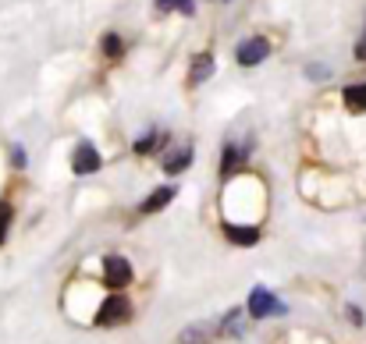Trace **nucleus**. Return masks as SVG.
Here are the masks:
<instances>
[{
    "instance_id": "1",
    "label": "nucleus",
    "mask_w": 366,
    "mask_h": 344,
    "mask_svg": "<svg viewBox=\"0 0 366 344\" xmlns=\"http://www.w3.org/2000/svg\"><path fill=\"white\" fill-rule=\"evenodd\" d=\"M132 320V302L124 298V295H107L104 302H100V309H97V327H122Z\"/></svg>"
},
{
    "instance_id": "2",
    "label": "nucleus",
    "mask_w": 366,
    "mask_h": 344,
    "mask_svg": "<svg viewBox=\"0 0 366 344\" xmlns=\"http://www.w3.org/2000/svg\"><path fill=\"white\" fill-rule=\"evenodd\" d=\"M277 313H285L277 295H270L267 288H252L249 291V316L252 320H267V316H277Z\"/></svg>"
},
{
    "instance_id": "3",
    "label": "nucleus",
    "mask_w": 366,
    "mask_h": 344,
    "mask_svg": "<svg viewBox=\"0 0 366 344\" xmlns=\"http://www.w3.org/2000/svg\"><path fill=\"white\" fill-rule=\"evenodd\" d=\"M267 57H270V43H267L263 36L242 39V43H239V50H235V61H239L242 68H256V64H263Z\"/></svg>"
},
{
    "instance_id": "4",
    "label": "nucleus",
    "mask_w": 366,
    "mask_h": 344,
    "mask_svg": "<svg viewBox=\"0 0 366 344\" xmlns=\"http://www.w3.org/2000/svg\"><path fill=\"white\" fill-rule=\"evenodd\" d=\"M104 284L114 288V291H122V288L132 284V263L124 256H107L104 259Z\"/></svg>"
},
{
    "instance_id": "5",
    "label": "nucleus",
    "mask_w": 366,
    "mask_h": 344,
    "mask_svg": "<svg viewBox=\"0 0 366 344\" xmlns=\"http://www.w3.org/2000/svg\"><path fill=\"white\" fill-rule=\"evenodd\" d=\"M100 153H97V146L93 142H79L75 146V153H71V171L75 174H97L100 171Z\"/></svg>"
},
{
    "instance_id": "6",
    "label": "nucleus",
    "mask_w": 366,
    "mask_h": 344,
    "mask_svg": "<svg viewBox=\"0 0 366 344\" xmlns=\"http://www.w3.org/2000/svg\"><path fill=\"white\" fill-rule=\"evenodd\" d=\"M174 192H178L174 185H160V188H153V192L139 203V213H146V217H149V213H160V210L174 199Z\"/></svg>"
},
{
    "instance_id": "7",
    "label": "nucleus",
    "mask_w": 366,
    "mask_h": 344,
    "mask_svg": "<svg viewBox=\"0 0 366 344\" xmlns=\"http://www.w3.org/2000/svg\"><path fill=\"white\" fill-rule=\"evenodd\" d=\"M245 160H249V146H235V142H228V146H224V156H221V174H224V178H228V174H235Z\"/></svg>"
},
{
    "instance_id": "8",
    "label": "nucleus",
    "mask_w": 366,
    "mask_h": 344,
    "mask_svg": "<svg viewBox=\"0 0 366 344\" xmlns=\"http://www.w3.org/2000/svg\"><path fill=\"white\" fill-rule=\"evenodd\" d=\"M210 75H214V57L210 54H196L192 64H189V82L192 86H203Z\"/></svg>"
},
{
    "instance_id": "9",
    "label": "nucleus",
    "mask_w": 366,
    "mask_h": 344,
    "mask_svg": "<svg viewBox=\"0 0 366 344\" xmlns=\"http://www.w3.org/2000/svg\"><path fill=\"white\" fill-rule=\"evenodd\" d=\"M342 103L349 107V114H366V82H360V86H345Z\"/></svg>"
},
{
    "instance_id": "10",
    "label": "nucleus",
    "mask_w": 366,
    "mask_h": 344,
    "mask_svg": "<svg viewBox=\"0 0 366 344\" xmlns=\"http://www.w3.org/2000/svg\"><path fill=\"white\" fill-rule=\"evenodd\" d=\"M224 234H228L232 245H256L259 241V228H242V224H232V221H224Z\"/></svg>"
},
{
    "instance_id": "11",
    "label": "nucleus",
    "mask_w": 366,
    "mask_h": 344,
    "mask_svg": "<svg viewBox=\"0 0 366 344\" xmlns=\"http://www.w3.org/2000/svg\"><path fill=\"white\" fill-rule=\"evenodd\" d=\"M192 156H196L192 146H182V149H174L171 156H164V171H167V174H182V171L192 163Z\"/></svg>"
},
{
    "instance_id": "12",
    "label": "nucleus",
    "mask_w": 366,
    "mask_h": 344,
    "mask_svg": "<svg viewBox=\"0 0 366 344\" xmlns=\"http://www.w3.org/2000/svg\"><path fill=\"white\" fill-rule=\"evenodd\" d=\"M160 146H167V131H157V128H153V131H146V135L135 142V153L146 156V153H153V149H160Z\"/></svg>"
},
{
    "instance_id": "13",
    "label": "nucleus",
    "mask_w": 366,
    "mask_h": 344,
    "mask_svg": "<svg viewBox=\"0 0 366 344\" xmlns=\"http://www.w3.org/2000/svg\"><path fill=\"white\" fill-rule=\"evenodd\" d=\"M214 338V330H207V327H189L182 338H178V344H207Z\"/></svg>"
},
{
    "instance_id": "14",
    "label": "nucleus",
    "mask_w": 366,
    "mask_h": 344,
    "mask_svg": "<svg viewBox=\"0 0 366 344\" xmlns=\"http://www.w3.org/2000/svg\"><path fill=\"white\" fill-rule=\"evenodd\" d=\"M100 46H104V54H107V57H122V50H124V43H122V36H118V32H107V36L100 39Z\"/></svg>"
},
{
    "instance_id": "15",
    "label": "nucleus",
    "mask_w": 366,
    "mask_h": 344,
    "mask_svg": "<svg viewBox=\"0 0 366 344\" xmlns=\"http://www.w3.org/2000/svg\"><path fill=\"white\" fill-rule=\"evenodd\" d=\"M11 221H14V210H11V203H0V245L7 241V231H11Z\"/></svg>"
},
{
    "instance_id": "16",
    "label": "nucleus",
    "mask_w": 366,
    "mask_h": 344,
    "mask_svg": "<svg viewBox=\"0 0 366 344\" xmlns=\"http://www.w3.org/2000/svg\"><path fill=\"white\" fill-rule=\"evenodd\" d=\"M25 160H29L25 149H21V146H11V163H14V167H25Z\"/></svg>"
},
{
    "instance_id": "17",
    "label": "nucleus",
    "mask_w": 366,
    "mask_h": 344,
    "mask_svg": "<svg viewBox=\"0 0 366 344\" xmlns=\"http://www.w3.org/2000/svg\"><path fill=\"white\" fill-rule=\"evenodd\" d=\"M345 313H349V320H352V323H356V327H363V313H360V309H356V305H349V309H345Z\"/></svg>"
},
{
    "instance_id": "18",
    "label": "nucleus",
    "mask_w": 366,
    "mask_h": 344,
    "mask_svg": "<svg viewBox=\"0 0 366 344\" xmlns=\"http://www.w3.org/2000/svg\"><path fill=\"white\" fill-rule=\"evenodd\" d=\"M356 61H366V32H363V39L356 43Z\"/></svg>"
},
{
    "instance_id": "19",
    "label": "nucleus",
    "mask_w": 366,
    "mask_h": 344,
    "mask_svg": "<svg viewBox=\"0 0 366 344\" xmlns=\"http://www.w3.org/2000/svg\"><path fill=\"white\" fill-rule=\"evenodd\" d=\"M157 7L160 11H171V7H178V0H157Z\"/></svg>"
}]
</instances>
